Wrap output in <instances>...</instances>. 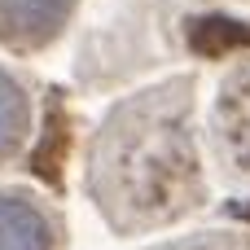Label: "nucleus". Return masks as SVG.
Here are the masks:
<instances>
[{"label":"nucleus","instance_id":"obj_1","mask_svg":"<svg viewBox=\"0 0 250 250\" xmlns=\"http://www.w3.org/2000/svg\"><path fill=\"white\" fill-rule=\"evenodd\" d=\"M114 193H105V211L123 220L171 215L193 202V154L185 132L171 123H149L145 136H123L114 145Z\"/></svg>","mask_w":250,"mask_h":250},{"label":"nucleus","instance_id":"obj_2","mask_svg":"<svg viewBox=\"0 0 250 250\" xmlns=\"http://www.w3.org/2000/svg\"><path fill=\"white\" fill-rule=\"evenodd\" d=\"M75 0H0V40L18 48H35L53 40Z\"/></svg>","mask_w":250,"mask_h":250},{"label":"nucleus","instance_id":"obj_3","mask_svg":"<svg viewBox=\"0 0 250 250\" xmlns=\"http://www.w3.org/2000/svg\"><path fill=\"white\" fill-rule=\"evenodd\" d=\"M48 220L18 193H0V250H48Z\"/></svg>","mask_w":250,"mask_h":250},{"label":"nucleus","instance_id":"obj_4","mask_svg":"<svg viewBox=\"0 0 250 250\" xmlns=\"http://www.w3.org/2000/svg\"><path fill=\"white\" fill-rule=\"evenodd\" d=\"M26 119H31V114H26L22 88L0 70V158L18 149V141L26 136Z\"/></svg>","mask_w":250,"mask_h":250},{"label":"nucleus","instance_id":"obj_5","mask_svg":"<svg viewBox=\"0 0 250 250\" xmlns=\"http://www.w3.org/2000/svg\"><path fill=\"white\" fill-rule=\"evenodd\" d=\"M224 132L233 141L237 163L250 167V75L242 83H233V92L224 97Z\"/></svg>","mask_w":250,"mask_h":250}]
</instances>
